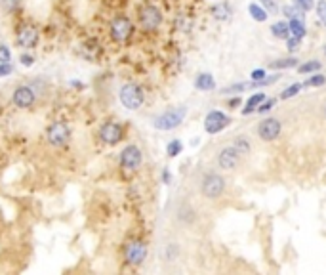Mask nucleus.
I'll list each match as a JSON object with an SVG mask.
<instances>
[{
    "instance_id": "obj_39",
    "label": "nucleus",
    "mask_w": 326,
    "mask_h": 275,
    "mask_svg": "<svg viewBox=\"0 0 326 275\" xmlns=\"http://www.w3.org/2000/svg\"><path fill=\"white\" fill-rule=\"evenodd\" d=\"M252 81H263L265 79V71L263 69H256V71H252Z\"/></svg>"
},
{
    "instance_id": "obj_13",
    "label": "nucleus",
    "mask_w": 326,
    "mask_h": 275,
    "mask_svg": "<svg viewBox=\"0 0 326 275\" xmlns=\"http://www.w3.org/2000/svg\"><path fill=\"white\" fill-rule=\"evenodd\" d=\"M280 130H282V126H280L279 119H263V121L258 124V136H260L263 141L277 140Z\"/></svg>"
},
{
    "instance_id": "obj_28",
    "label": "nucleus",
    "mask_w": 326,
    "mask_h": 275,
    "mask_svg": "<svg viewBox=\"0 0 326 275\" xmlns=\"http://www.w3.org/2000/svg\"><path fill=\"white\" fill-rule=\"evenodd\" d=\"M300 90H301L300 82H294V84H290L286 90H282V94H280V100H290V98H294V96L298 94Z\"/></svg>"
},
{
    "instance_id": "obj_14",
    "label": "nucleus",
    "mask_w": 326,
    "mask_h": 275,
    "mask_svg": "<svg viewBox=\"0 0 326 275\" xmlns=\"http://www.w3.org/2000/svg\"><path fill=\"white\" fill-rule=\"evenodd\" d=\"M240 161V153L237 151L235 145H229V148H223L218 153V167L223 168V170H233L237 168Z\"/></svg>"
},
{
    "instance_id": "obj_15",
    "label": "nucleus",
    "mask_w": 326,
    "mask_h": 275,
    "mask_svg": "<svg viewBox=\"0 0 326 275\" xmlns=\"http://www.w3.org/2000/svg\"><path fill=\"white\" fill-rule=\"evenodd\" d=\"M195 86L202 90V92H210V90L216 88V81H214V77L210 73H200L195 79Z\"/></svg>"
},
{
    "instance_id": "obj_6",
    "label": "nucleus",
    "mask_w": 326,
    "mask_h": 275,
    "mask_svg": "<svg viewBox=\"0 0 326 275\" xmlns=\"http://www.w3.org/2000/svg\"><path fill=\"white\" fill-rule=\"evenodd\" d=\"M119 164L120 168H124L126 172L140 170V167L143 164V153H141L140 145L128 143L126 148H122V151L119 153Z\"/></svg>"
},
{
    "instance_id": "obj_16",
    "label": "nucleus",
    "mask_w": 326,
    "mask_h": 275,
    "mask_svg": "<svg viewBox=\"0 0 326 275\" xmlns=\"http://www.w3.org/2000/svg\"><path fill=\"white\" fill-rule=\"evenodd\" d=\"M288 27H290V36H296V39H303V36H305V25H303V20L294 17V20H290Z\"/></svg>"
},
{
    "instance_id": "obj_5",
    "label": "nucleus",
    "mask_w": 326,
    "mask_h": 275,
    "mask_svg": "<svg viewBox=\"0 0 326 275\" xmlns=\"http://www.w3.org/2000/svg\"><path fill=\"white\" fill-rule=\"evenodd\" d=\"M71 140V126L65 121H53L46 128V141L52 148H65Z\"/></svg>"
},
{
    "instance_id": "obj_32",
    "label": "nucleus",
    "mask_w": 326,
    "mask_h": 275,
    "mask_svg": "<svg viewBox=\"0 0 326 275\" xmlns=\"http://www.w3.org/2000/svg\"><path fill=\"white\" fill-rule=\"evenodd\" d=\"M12 73H13L12 61H10V63H0V79H6V77H10Z\"/></svg>"
},
{
    "instance_id": "obj_27",
    "label": "nucleus",
    "mask_w": 326,
    "mask_h": 275,
    "mask_svg": "<svg viewBox=\"0 0 326 275\" xmlns=\"http://www.w3.org/2000/svg\"><path fill=\"white\" fill-rule=\"evenodd\" d=\"M235 148H237V151H239L240 155H246V153H250V143H248V140L244 138V136H239L237 140H235V143H233Z\"/></svg>"
},
{
    "instance_id": "obj_22",
    "label": "nucleus",
    "mask_w": 326,
    "mask_h": 275,
    "mask_svg": "<svg viewBox=\"0 0 326 275\" xmlns=\"http://www.w3.org/2000/svg\"><path fill=\"white\" fill-rule=\"evenodd\" d=\"M263 100H265V96H263V94H256V96H252V98H250V100L246 101V107L242 109V115L252 113L254 109L258 107V105H260V103H261Z\"/></svg>"
},
{
    "instance_id": "obj_8",
    "label": "nucleus",
    "mask_w": 326,
    "mask_h": 275,
    "mask_svg": "<svg viewBox=\"0 0 326 275\" xmlns=\"http://www.w3.org/2000/svg\"><path fill=\"white\" fill-rule=\"evenodd\" d=\"M147 245L145 241H141V239H130V241L124 245V262H126L128 266H133V268H138L141 266L147 258Z\"/></svg>"
},
{
    "instance_id": "obj_38",
    "label": "nucleus",
    "mask_w": 326,
    "mask_h": 275,
    "mask_svg": "<svg viewBox=\"0 0 326 275\" xmlns=\"http://www.w3.org/2000/svg\"><path fill=\"white\" fill-rule=\"evenodd\" d=\"M260 2L267 8V12H269V14H275V12H277V4H275V0H260Z\"/></svg>"
},
{
    "instance_id": "obj_30",
    "label": "nucleus",
    "mask_w": 326,
    "mask_h": 275,
    "mask_svg": "<svg viewBox=\"0 0 326 275\" xmlns=\"http://www.w3.org/2000/svg\"><path fill=\"white\" fill-rule=\"evenodd\" d=\"M326 82V77L324 75H320V73H315L311 79H307L305 81V86H322Z\"/></svg>"
},
{
    "instance_id": "obj_23",
    "label": "nucleus",
    "mask_w": 326,
    "mask_h": 275,
    "mask_svg": "<svg viewBox=\"0 0 326 275\" xmlns=\"http://www.w3.org/2000/svg\"><path fill=\"white\" fill-rule=\"evenodd\" d=\"M248 12H250V15H252L254 20L260 21V23L267 20V12L261 6H258V4H250V6H248Z\"/></svg>"
},
{
    "instance_id": "obj_41",
    "label": "nucleus",
    "mask_w": 326,
    "mask_h": 275,
    "mask_svg": "<svg viewBox=\"0 0 326 275\" xmlns=\"http://www.w3.org/2000/svg\"><path fill=\"white\" fill-rule=\"evenodd\" d=\"M240 105V98L237 96V98H233V100H229V107L231 109H237Z\"/></svg>"
},
{
    "instance_id": "obj_2",
    "label": "nucleus",
    "mask_w": 326,
    "mask_h": 275,
    "mask_svg": "<svg viewBox=\"0 0 326 275\" xmlns=\"http://www.w3.org/2000/svg\"><path fill=\"white\" fill-rule=\"evenodd\" d=\"M119 100L122 103V107H126L128 111H138L145 101V92L140 84L136 82H126L122 84L119 90Z\"/></svg>"
},
{
    "instance_id": "obj_29",
    "label": "nucleus",
    "mask_w": 326,
    "mask_h": 275,
    "mask_svg": "<svg viewBox=\"0 0 326 275\" xmlns=\"http://www.w3.org/2000/svg\"><path fill=\"white\" fill-rule=\"evenodd\" d=\"M319 69H320V61L313 60V61H307V63L300 65L298 71H300L301 75H305V73H315V71H319Z\"/></svg>"
},
{
    "instance_id": "obj_18",
    "label": "nucleus",
    "mask_w": 326,
    "mask_h": 275,
    "mask_svg": "<svg viewBox=\"0 0 326 275\" xmlns=\"http://www.w3.org/2000/svg\"><path fill=\"white\" fill-rule=\"evenodd\" d=\"M212 14L218 21H225L229 20V15H231V8H229L227 2H220V4H216V6L212 8Z\"/></svg>"
},
{
    "instance_id": "obj_40",
    "label": "nucleus",
    "mask_w": 326,
    "mask_h": 275,
    "mask_svg": "<svg viewBox=\"0 0 326 275\" xmlns=\"http://www.w3.org/2000/svg\"><path fill=\"white\" fill-rule=\"evenodd\" d=\"M160 180H162V184H164V186H168V184L172 181V174H170V170H168V168H164V170H162V174H160Z\"/></svg>"
},
{
    "instance_id": "obj_42",
    "label": "nucleus",
    "mask_w": 326,
    "mask_h": 275,
    "mask_svg": "<svg viewBox=\"0 0 326 275\" xmlns=\"http://www.w3.org/2000/svg\"><path fill=\"white\" fill-rule=\"evenodd\" d=\"M322 52H324V54H326V46H324V48H322Z\"/></svg>"
},
{
    "instance_id": "obj_19",
    "label": "nucleus",
    "mask_w": 326,
    "mask_h": 275,
    "mask_svg": "<svg viewBox=\"0 0 326 275\" xmlns=\"http://www.w3.org/2000/svg\"><path fill=\"white\" fill-rule=\"evenodd\" d=\"M181 151H183V143H181V140H178V138H176V140H170L166 143V155L170 159H176Z\"/></svg>"
},
{
    "instance_id": "obj_31",
    "label": "nucleus",
    "mask_w": 326,
    "mask_h": 275,
    "mask_svg": "<svg viewBox=\"0 0 326 275\" xmlns=\"http://www.w3.org/2000/svg\"><path fill=\"white\" fill-rule=\"evenodd\" d=\"M12 61V50L8 44H0V63H10Z\"/></svg>"
},
{
    "instance_id": "obj_33",
    "label": "nucleus",
    "mask_w": 326,
    "mask_h": 275,
    "mask_svg": "<svg viewBox=\"0 0 326 275\" xmlns=\"http://www.w3.org/2000/svg\"><path fill=\"white\" fill-rule=\"evenodd\" d=\"M294 4L298 8H301L303 12H309V10H313L315 0H294Z\"/></svg>"
},
{
    "instance_id": "obj_26",
    "label": "nucleus",
    "mask_w": 326,
    "mask_h": 275,
    "mask_svg": "<svg viewBox=\"0 0 326 275\" xmlns=\"http://www.w3.org/2000/svg\"><path fill=\"white\" fill-rule=\"evenodd\" d=\"M178 254H180L178 243H170V245H166V248H164V258H166L168 262H174L178 258Z\"/></svg>"
},
{
    "instance_id": "obj_9",
    "label": "nucleus",
    "mask_w": 326,
    "mask_h": 275,
    "mask_svg": "<svg viewBox=\"0 0 326 275\" xmlns=\"http://www.w3.org/2000/svg\"><path fill=\"white\" fill-rule=\"evenodd\" d=\"M98 138H100V141L105 143V145H117V143H120L122 138H124V126L117 121H107L100 126Z\"/></svg>"
},
{
    "instance_id": "obj_21",
    "label": "nucleus",
    "mask_w": 326,
    "mask_h": 275,
    "mask_svg": "<svg viewBox=\"0 0 326 275\" xmlns=\"http://www.w3.org/2000/svg\"><path fill=\"white\" fill-rule=\"evenodd\" d=\"M298 65L296 58H284V60H277L273 63H269V69H290Z\"/></svg>"
},
{
    "instance_id": "obj_10",
    "label": "nucleus",
    "mask_w": 326,
    "mask_h": 275,
    "mask_svg": "<svg viewBox=\"0 0 326 275\" xmlns=\"http://www.w3.org/2000/svg\"><path fill=\"white\" fill-rule=\"evenodd\" d=\"M12 103L17 109H31L36 103V90L31 84H20L13 88Z\"/></svg>"
},
{
    "instance_id": "obj_34",
    "label": "nucleus",
    "mask_w": 326,
    "mask_h": 275,
    "mask_svg": "<svg viewBox=\"0 0 326 275\" xmlns=\"http://www.w3.org/2000/svg\"><path fill=\"white\" fill-rule=\"evenodd\" d=\"M317 14H319L320 21L326 23V0H317Z\"/></svg>"
},
{
    "instance_id": "obj_37",
    "label": "nucleus",
    "mask_w": 326,
    "mask_h": 275,
    "mask_svg": "<svg viewBox=\"0 0 326 275\" xmlns=\"http://www.w3.org/2000/svg\"><path fill=\"white\" fill-rule=\"evenodd\" d=\"M275 105V100H263L260 103V107H258V113H267L269 109H273Z\"/></svg>"
},
{
    "instance_id": "obj_17",
    "label": "nucleus",
    "mask_w": 326,
    "mask_h": 275,
    "mask_svg": "<svg viewBox=\"0 0 326 275\" xmlns=\"http://www.w3.org/2000/svg\"><path fill=\"white\" fill-rule=\"evenodd\" d=\"M271 33H273V36H277V39H284V41H286L288 36H290V27H288L286 21H277V23L271 25Z\"/></svg>"
},
{
    "instance_id": "obj_11",
    "label": "nucleus",
    "mask_w": 326,
    "mask_h": 275,
    "mask_svg": "<svg viewBox=\"0 0 326 275\" xmlns=\"http://www.w3.org/2000/svg\"><path fill=\"white\" fill-rule=\"evenodd\" d=\"M39 41H40L39 29L34 27V25H31V23L21 25L17 29V33H15V44L21 50H33V48H36Z\"/></svg>"
},
{
    "instance_id": "obj_4",
    "label": "nucleus",
    "mask_w": 326,
    "mask_h": 275,
    "mask_svg": "<svg viewBox=\"0 0 326 275\" xmlns=\"http://www.w3.org/2000/svg\"><path fill=\"white\" fill-rule=\"evenodd\" d=\"M109 34L114 42H126L133 34V23L128 15H114L111 23H109Z\"/></svg>"
},
{
    "instance_id": "obj_1",
    "label": "nucleus",
    "mask_w": 326,
    "mask_h": 275,
    "mask_svg": "<svg viewBox=\"0 0 326 275\" xmlns=\"http://www.w3.org/2000/svg\"><path fill=\"white\" fill-rule=\"evenodd\" d=\"M187 117V107L180 105V107H172L162 111L160 115H157L153 119V128L160 130V132H168V130H176L181 122L185 121Z\"/></svg>"
},
{
    "instance_id": "obj_3",
    "label": "nucleus",
    "mask_w": 326,
    "mask_h": 275,
    "mask_svg": "<svg viewBox=\"0 0 326 275\" xmlns=\"http://www.w3.org/2000/svg\"><path fill=\"white\" fill-rule=\"evenodd\" d=\"M200 193L206 199H218L225 193V180L218 172H208L200 180Z\"/></svg>"
},
{
    "instance_id": "obj_43",
    "label": "nucleus",
    "mask_w": 326,
    "mask_h": 275,
    "mask_svg": "<svg viewBox=\"0 0 326 275\" xmlns=\"http://www.w3.org/2000/svg\"><path fill=\"white\" fill-rule=\"evenodd\" d=\"M324 113H326V107H324Z\"/></svg>"
},
{
    "instance_id": "obj_35",
    "label": "nucleus",
    "mask_w": 326,
    "mask_h": 275,
    "mask_svg": "<svg viewBox=\"0 0 326 275\" xmlns=\"http://www.w3.org/2000/svg\"><path fill=\"white\" fill-rule=\"evenodd\" d=\"M20 61H21V65H23V67H33V65H34V56L23 52V54L20 56Z\"/></svg>"
},
{
    "instance_id": "obj_7",
    "label": "nucleus",
    "mask_w": 326,
    "mask_h": 275,
    "mask_svg": "<svg viewBox=\"0 0 326 275\" xmlns=\"http://www.w3.org/2000/svg\"><path fill=\"white\" fill-rule=\"evenodd\" d=\"M162 12L155 4H145L140 8V27L147 33H153L162 25Z\"/></svg>"
},
{
    "instance_id": "obj_24",
    "label": "nucleus",
    "mask_w": 326,
    "mask_h": 275,
    "mask_svg": "<svg viewBox=\"0 0 326 275\" xmlns=\"http://www.w3.org/2000/svg\"><path fill=\"white\" fill-rule=\"evenodd\" d=\"M282 14L286 15V17H290V20H294V17H298V20H303V10L301 8H298L296 4L294 6H284L282 8Z\"/></svg>"
},
{
    "instance_id": "obj_12",
    "label": "nucleus",
    "mask_w": 326,
    "mask_h": 275,
    "mask_svg": "<svg viewBox=\"0 0 326 275\" xmlns=\"http://www.w3.org/2000/svg\"><path fill=\"white\" fill-rule=\"evenodd\" d=\"M229 122H231V119H229L225 113H221V111H210V113L206 115V119H204V130H206L208 134H218V132H221L225 126H229Z\"/></svg>"
},
{
    "instance_id": "obj_25",
    "label": "nucleus",
    "mask_w": 326,
    "mask_h": 275,
    "mask_svg": "<svg viewBox=\"0 0 326 275\" xmlns=\"http://www.w3.org/2000/svg\"><path fill=\"white\" fill-rule=\"evenodd\" d=\"M0 6L6 14H13L15 10H20L21 0H0Z\"/></svg>"
},
{
    "instance_id": "obj_36",
    "label": "nucleus",
    "mask_w": 326,
    "mask_h": 275,
    "mask_svg": "<svg viewBox=\"0 0 326 275\" xmlns=\"http://www.w3.org/2000/svg\"><path fill=\"white\" fill-rule=\"evenodd\" d=\"M286 41H288V50H290V52H298L301 39H296V36H288Z\"/></svg>"
},
{
    "instance_id": "obj_20",
    "label": "nucleus",
    "mask_w": 326,
    "mask_h": 275,
    "mask_svg": "<svg viewBox=\"0 0 326 275\" xmlns=\"http://www.w3.org/2000/svg\"><path fill=\"white\" fill-rule=\"evenodd\" d=\"M178 218H180V222H183V224H193L195 210L189 207V205H183V207H180V210H178Z\"/></svg>"
}]
</instances>
